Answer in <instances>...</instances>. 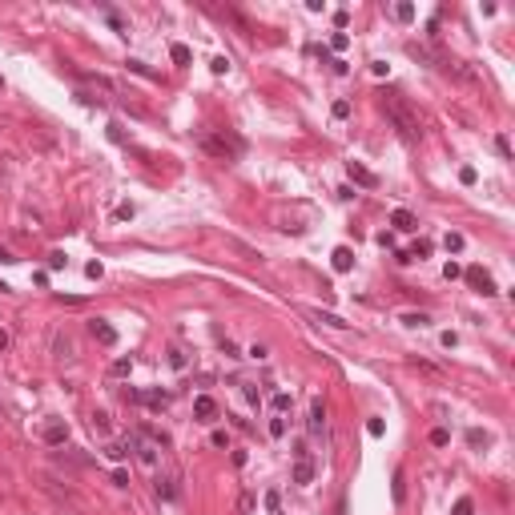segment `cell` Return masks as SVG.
I'll return each mask as SVG.
<instances>
[{
  "label": "cell",
  "instance_id": "cell-1",
  "mask_svg": "<svg viewBox=\"0 0 515 515\" xmlns=\"http://www.w3.org/2000/svg\"><path fill=\"white\" fill-rule=\"evenodd\" d=\"M379 101H383V113H387V121L399 129L406 141H419V137H423V121H419V113L410 109V101H406L402 93H395V89H383V93H379Z\"/></svg>",
  "mask_w": 515,
  "mask_h": 515
},
{
  "label": "cell",
  "instance_id": "cell-2",
  "mask_svg": "<svg viewBox=\"0 0 515 515\" xmlns=\"http://www.w3.org/2000/svg\"><path fill=\"white\" fill-rule=\"evenodd\" d=\"M463 278L471 282V290H479L483 298H487V294H495V282H491V274H487L483 266H471V270H463Z\"/></svg>",
  "mask_w": 515,
  "mask_h": 515
},
{
  "label": "cell",
  "instance_id": "cell-3",
  "mask_svg": "<svg viewBox=\"0 0 515 515\" xmlns=\"http://www.w3.org/2000/svg\"><path fill=\"white\" fill-rule=\"evenodd\" d=\"M346 173H350V181H354V185H362V189H379V177L366 169L362 161H346Z\"/></svg>",
  "mask_w": 515,
  "mask_h": 515
},
{
  "label": "cell",
  "instance_id": "cell-4",
  "mask_svg": "<svg viewBox=\"0 0 515 515\" xmlns=\"http://www.w3.org/2000/svg\"><path fill=\"white\" fill-rule=\"evenodd\" d=\"M193 419H197V423H214V419H218V402L210 399V395H197V399H193Z\"/></svg>",
  "mask_w": 515,
  "mask_h": 515
},
{
  "label": "cell",
  "instance_id": "cell-5",
  "mask_svg": "<svg viewBox=\"0 0 515 515\" xmlns=\"http://www.w3.org/2000/svg\"><path fill=\"white\" fill-rule=\"evenodd\" d=\"M129 399H133V402H145V406H153V410H165V406H169V391H149V395L129 391Z\"/></svg>",
  "mask_w": 515,
  "mask_h": 515
},
{
  "label": "cell",
  "instance_id": "cell-6",
  "mask_svg": "<svg viewBox=\"0 0 515 515\" xmlns=\"http://www.w3.org/2000/svg\"><path fill=\"white\" fill-rule=\"evenodd\" d=\"M41 435H45V443H49V447H60V443L68 439V427H64L60 419H53V423H49V427H45Z\"/></svg>",
  "mask_w": 515,
  "mask_h": 515
},
{
  "label": "cell",
  "instance_id": "cell-7",
  "mask_svg": "<svg viewBox=\"0 0 515 515\" xmlns=\"http://www.w3.org/2000/svg\"><path fill=\"white\" fill-rule=\"evenodd\" d=\"M93 338L101 346H117V330L105 322V318H93Z\"/></svg>",
  "mask_w": 515,
  "mask_h": 515
},
{
  "label": "cell",
  "instance_id": "cell-8",
  "mask_svg": "<svg viewBox=\"0 0 515 515\" xmlns=\"http://www.w3.org/2000/svg\"><path fill=\"white\" fill-rule=\"evenodd\" d=\"M294 483H298V487H310V483H314V463H310V459H298V463H294Z\"/></svg>",
  "mask_w": 515,
  "mask_h": 515
},
{
  "label": "cell",
  "instance_id": "cell-9",
  "mask_svg": "<svg viewBox=\"0 0 515 515\" xmlns=\"http://www.w3.org/2000/svg\"><path fill=\"white\" fill-rule=\"evenodd\" d=\"M322 427H326V402L314 399V402H310V431L322 435Z\"/></svg>",
  "mask_w": 515,
  "mask_h": 515
},
{
  "label": "cell",
  "instance_id": "cell-10",
  "mask_svg": "<svg viewBox=\"0 0 515 515\" xmlns=\"http://www.w3.org/2000/svg\"><path fill=\"white\" fill-rule=\"evenodd\" d=\"M391 226L402 229V233H410V229H419V218H415L410 210H395V214H391Z\"/></svg>",
  "mask_w": 515,
  "mask_h": 515
},
{
  "label": "cell",
  "instance_id": "cell-11",
  "mask_svg": "<svg viewBox=\"0 0 515 515\" xmlns=\"http://www.w3.org/2000/svg\"><path fill=\"white\" fill-rule=\"evenodd\" d=\"M157 495L161 499H177V475H157Z\"/></svg>",
  "mask_w": 515,
  "mask_h": 515
},
{
  "label": "cell",
  "instance_id": "cell-12",
  "mask_svg": "<svg viewBox=\"0 0 515 515\" xmlns=\"http://www.w3.org/2000/svg\"><path fill=\"white\" fill-rule=\"evenodd\" d=\"M330 262H334V270H338V274H346V270H350V266H354V254H350V250H346V246H338V250H334V254H330Z\"/></svg>",
  "mask_w": 515,
  "mask_h": 515
},
{
  "label": "cell",
  "instance_id": "cell-13",
  "mask_svg": "<svg viewBox=\"0 0 515 515\" xmlns=\"http://www.w3.org/2000/svg\"><path fill=\"white\" fill-rule=\"evenodd\" d=\"M391 495H395V503L406 499V475H402V467L395 471V483H391Z\"/></svg>",
  "mask_w": 515,
  "mask_h": 515
},
{
  "label": "cell",
  "instance_id": "cell-14",
  "mask_svg": "<svg viewBox=\"0 0 515 515\" xmlns=\"http://www.w3.org/2000/svg\"><path fill=\"white\" fill-rule=\"evenodd\" d=\"M318 322H326V326H334V330H346V322L338 318V314H330V310H310Z\"/></svg>",
  "mask_w": 515,
  "mask_h": 515
},
{
  "label": "cell",
  "instance_id": "cell-15",
  "mask_svg": "<svg viewBox=\"0 0 515 515\" xmlns=\"http://www.w3.org/2000/svg\"><path fill=\"white\" fill-rule=\"evenodd\" d=\"M169 57H173V64H189L193 53H189V45H169Z\"/></svg>",
  "mask_w": 515,
  "mask_h": 515
},
{
  "label": "cell",
  "instance_id": "cell-16",
  "mask_svg": "<svg viewBox=\"0 0 515 515\" xmlns=\"http://www.w3.org/2000/svg\"><path fill=\"white\" fill-rule=\"evenodd\" d=\"M169 366H173V370H185V366H189V358H185L181 346H173V350H169Z\"/></svg>",
  "mask_w": 515,
  "mask_h": 515
},
{
  "label": "cell",
  "instance_id": "cell-17",
  "mask_svg": "<svg viewBox=\"0 0 515 515\" xmlns=\"http://www.w3.org/2000/svg\"><path fill=\"white\" fill-rule=\"evenodd\" d=\"M427 254H431V242H415V246H410V250H406V258H410V262H415V258H419V262H423V258H427Z\"/></svg>",
  "mask_w": 515,
  "mask_h": 515
},
{
  "label": "cell",
  "instance_id": "cell-18",
  "mask_svg": "<svg viewBox=\"0 0 515 515\" xmlns=\"http://www.w3.org/2000/svg\"><path fill=\"white\" fill-rule=\"evenodd\" d=\"M105 455L113 459V463H121V459L129 455V443H109V447H105Z\"/></svg>",
  "mask_w": 515,
  "mask_h": 515
},
{
  "label": "cell",
  "instance_id": "cell-19",
  "mask_svg": "<svg viewBox=\"0 0 515 515\" xmlns=\"http://www.w3.org/2000/svg\"><path fill=\"white\" fill-rule=\"evenodd\" d=\"M129 370H133V358H117L113 362V379H129Z\"/></svg>",
  "mask_w": 515,
  "mask_h": 515
},
{
  "label": "cell",
  "instance_id": "cell-20",
  "mask_svg": "<svg viewBox=\"0 0 515 515\" xmlns=\"http://www.w3.org/2000/svg\"><path fill=\"white\" fill-rule=\"evenodd\" d=\"M431 443H435V447H447V443H451V431H447V427H435V431H431Z\"/></svg>",
  "mask_w": 515,
  "mask_h": 515
},
{
  "label": "cell",
  "instance_id": "cell-21",
  "mask_svg": "<svg viewBox=\"0 0 515 515\" xmlns=\"http://www.w3.org/2000/svg\"><path fill=\"white\" fill-rule=\"evenodd\" d=\"M467 443H471V447L479 451V447H487V435H483L479 427H471V431H467Z\"/></svg>",
  "mask_w": 515,
  "mask_h": 515
},
{
  "label": "cell",
  "instance_id": "cell-22",
  "mask_svg": "<svg viewBox=\"0 0 515 515\" xmlns=\"http://www.w3.org/2000/svg\"><path fill=\"white\" fill-rule=\"evenodd\" d=\"M290 402H294V399H290L286 391H278V395H274V399H270V406H274V410H278V415H282V410H290Z\"/></svg>",
  "mask_w": 515,
  "mask_h": 515
},
{
  "label": "cell",
  "instance_id": "cell-23",
  "mask_svg": "<svg viewBox=\"0 0 515 515\" xmlns=\"http://www.w3.org/2000/svg\"><path fill=\"white\" fill-rule=\"evenodd\" d=\"M129 73H137V77H149V81L157 77V73H153L149 64H141V60H129Z\"/></svg>",
  "mask_w": 515,
  "mask_h": 515
},
{
  "label": "cell",
  "instance_id": "cell-24",
  "mask_svg": "<svg viewBox=\"0 0 515 515\" xmlns=\"http://www.w3.org/2000/svg\"><path fill=\"white\" fill-rule=\"evenodd\" d=\"M270 435H274V439H282V435H286V419H282V415H274V419H270Z\"/></svg>",
  "mask_w": 515,
  "mask_h": 515
},
{
  "label": "cell",
  "instance_id": "cell-25",
  "mask_svg": "<svg viewBox=\"0 0 515 515\" xmlns=\"http://www.w3.org/2000/svg\"><path fill=\"white\" fill-rule=\"evenodd\" d=\"M443 246H447L451 254H459V250H463V233H447V237H443Z\"/></svg>",
  "mask_w": 515,
  "mask_h": 515
},
{
  "label": "cell",
  "instance_id": "cell-26",
  "mask_svg": "<svg viewBox=\"0 0 515 515\" xmlns=\"http://www.w3.org/2000/svg\"><path fill=\"white\" fill-rule=\"evenodd\" d=\"M330 113H334V121H346V117H350V101H334Z\"/></svg>",
  "mask_w": 515,
  "mask_h": 515
},
{
  "label": "cell",
  "instance_id": "cell-27",
  "mask_svg": "<svg viewBox=\"0 0 515 515\" xmlns=\"http://www.w3.org/2000/svg\"><path fill=\"white\" fill-rule=\"evenodd\" d=\"M395 16H399L402 24H406V20H415V4H399V8H395Z\"/></svg>",
  "mask_w": 515,
  "mask_h": 515
},
{
  "label": "cell",
  "instance_id": "cell-28",
  "mask_svg": "<svg viewBox=\"0 0 515 515\" xmlns=\"http://www.w3.org/2000/svg\"><path fill=\"white\" fill-rule=\"evenodd\" d=\"M346 45H350V37H346V32H334V37H330V49H334V53H342Z\"/></svg>",
  "mask_w": 515,
  "mask_h": 515
},
{
  "label": "cell",
  "instance_id": "cell-29",
  "mask_svg": "<svg viewBox=\"0 0 515 515\" xmlns=\"http://www.w3.org/2000/svg\"><path fill=\"white\" fill-rule=\"evenodd\" d=\"M210 68H214L218 77H226V73H229V60L226 57H214V60H210Z\"/></svg>",
  "mask_w": 515,
  "mask_h": 515
},
{
  "label": "cell",
  "instance_id": "cell-30",
  "mask_svg": "<svg viewBox=\"0 0 515 515\" xmlns=\"http://www.w3.org/2000/svg\"><path fill=\"white\" fill-rule=\"evenodd\" d=\"M455 515H475V503H471V499L463 495V499H459V503H455Z\"/></svg>",
  "mask_w": 515,
  "mask_h": 515
},
{
  "label": "cell",
  "instance_id": "cell-31",
  "mask_svg": "<svg viewBox=\"0 0 515 515\" xmlns=\"http://www.w3.org/2000/svg\"><path fill=\"white\" fill-rule=\"evenodd\" d=\"M402 322H406V326H427L431 318H427V314H402Z\"/></svg>",
  "mask_w": 515,
  "mask_h": 515
},
{
  "label": "cell",
  "instance_id": "cell-32",
  "mask_svg": "<svg viewBox=\"0 0 515 515\" xmlns=\"http://www.w3.org/2000/svg\"><path fill=\"white\" fill-rule=\"evenodd\" d=\"M93 431H101V435H109V415H93Z\"/></svg>",
  "mask_w": 515,
  "mask_h": 515
},
{
  "label": "cell",
  "instance_id": "cell-33",
  "mask_svg": "<svg viewBox=\"0 0 515 515\" xmlns=\"http://www.w3.org/2000/svg\"><path fill=\"white\" fill-rule=\"evenodd\" d=\"M459 274H463V270H459V262H447V266H443V278H447V282H455Z\"/></svg>",
  "mask_w": 515,
  "mask_h": 515
},
{
  "label": "cell",
  "instance_id": "cell-34",
  "mask_svg": "<svg viewBox=\"0 0 515 515\" xmlns=\"http://www.w3.org/2000/svg\"><path fill=\"white\" fill-rule=\"evenodd\" d=\"M133 214H137V210H133V205H129V201H121V205H117V218H121V222H129V218H133Z\"/></svg>",
  "mask_w": 515,
  "mask_h": 515
},
{
  "label": "cell",
  "instance_id": "cell-35",
  "mask_svg": "<svg viewBox=\"0 0 515 515\" xmlns=\"http://www.w3.org/2000/svg\"><path fill=\"white\" fill-rule=\"evenodd\" d=\"M210 443H214V447H229V435H226V431H214Z\"/></svg>",
  "mask_w": 515,
  "mask_h": 515
},
{
  "label": "cell",
  "instance_id": "cell-36",
  "mask_svg": "<svg viewBox=\"0 0 515 515\" xmlns=\"http://www.w3.org/2000/svg\"><path fill=\"white\" fill-rule=\"evenodd\" d=\"M459 181H463V185H475V169H471V165H463V169H459Z\"/></svg>",
  "mask_w": 515,
  "mask_h": 515
},
{
  "label": "cell",
  "instance_id": "cell-37",
  "mask_svg": "<svg viewBox=\"0 0 515 515\" xmlns=\"http://www.w3.org/2000/svg\"><path fill=\"white\" fill-rule=\"evenodd\" d=\"M242 395H246V402H254V406L262 402V395H258V387H250V383H246V391H242Z\"/></svg>",
  "mask_w": 515,
  "mask_h": 515
},
{
  "label": "cell",
  "instance_id": "cell-38",
  "mask_svg": "<svg viewBox=\"0 0 515 515\" xmlns=\"http://www.w3.org/2000/svg\"><path fill=\"white\" fill-rule=\"evenodd\" d=\"M60 266H64V254L53 250V254H49V270H60Z\"/></svg>",
  "mask_w": 515,
  "mask_h": 515
},
{
  "label": "cell",
  "instance_id": "cell-39",
  "mask_svg": "<svg viewBox=\"0 0 515 515\" xmlns=\"http://www.w3.org/2000/svg\"><path fill=\"white\" fill-rule=\"evenodd\" d=\"M495 149H499L503 157H511V141H507V137H495Z\"/></svg>",
  "mask_w": 515,
  "mask_h": 515
},
{
  "label": "cell",
  "instance_id": "cell-40",
  "mask_svg": "<svg viewBox=\"0 0 515 515\" xmlns=\"http://www.w3.org/2000/svg\"><path fill=\"white\" fill-rule=\"evenodd\" d=\"M85 274H89V278H101V274H105V266H101V262H89V266H85Z\"/></svg>",
  "mask_w": 515,
  "mask_h": 515
},
{
  "label": "cell",
  "instance_id": "cell-41",
  "mask_svg": "<svg viewBox=\"0 0 515 515\" xmlns=\"http://www.w3.org/2000/svg\"><path fill=\"white\" fill-rule=\"evenodd\" d=\"M366 431H370V435H374V439H379V435H383V431H387V427H383V419H370V423H366Z\"/></svg>",
  "mask_w": 515,
  "mask_h": 515
},
{
  "label": "cell",
  "instance_id": "cell-42",
  "mask_svg": "<svg viewBox=\"0 0 515 515\" xmlns=\"http://www.w3.org/2000/svg\"><path fill=\"white\" fill-rule=\"evenodd\" d=\"M246 354H250V358H266L270 350H266V346H262V342H254V346H250V350H246Z\"/></svg>",
  "mask_w": 515,
  "mask_h": 515
},
{
  "label": "cell",
  "instance_id": "cell-43",
  "mask_svg": "<svg viewBox=\"0 0 515 515\" xmlns=\"http://www.w3.org/2000/svg\"><path fill=\"white\" fill-rule=\"evenodd\" d=\"M109 137H113L117 145H125V133H121V125H109Z\"/></svg>",
  "mask_w": 515,
  "mask_h": 515
},
{
  "label": "cell",
  "instance_id": "cell-44",
  "mask_svg": "<svg viewBox=\"0 0 515 515\" xmlns=\"http://www.w3.org/2000/svg\"><path fill=\"white\" fill-rule=\"evenodd\" d=\"M113 487H129V475L125 471H113Z\"/></svg>",
  "mask_w": 515,
  "mask_h": 515
},
{
  "label": "cell",
  "instance_id": "cell-45",
  "mask_svg": "<svg viewBox=\"0 0 515 515\" xmlns=\"http://www.w3.org/2000/svg\"><path fill=\"white\" fill-rule=\"evenodd\" d=\"M346 20H350V12H346V8H338V12H334V24H338V28H346Z\"/></svg>",
  "mask_w": 515,
  "mask_h": 515
},
{
  "label": "cell",
  "instance_id": "cell-46",
  "mask_svg": "<svg viewBox=\"0 0 515 515\" xmlns=\"http://www.w3.org/2000/svg\"><path fill=\"white\" fill-rule=\"evenodd\" d=\"M222 350H226V354H229V358H242V354H237V346H233V342H229V338H222Z\"/></svg>",
  "mask_w": 515,
  "mask_h": 515
},
{
  "label": "cell",
  "instance_id": "cell-47",
  "mask_svg": "<svg viewBox=\"0 0 515 515\" xmlns=\"http://www.w3.org/2000/svg\"><path fill=\"white\" fill-rule=\"evenodd\" d=\"M0 262H16V258H12V254H8L4 246H0Z\"/></svg>",
  "mask_w": 515,
  "mask_h": 515
},
{
  "label": "cell",
  "instance_id": "cell-48",
  "mask_svg": "<svg viewBox=\"0 0 515 515\" xmlns=\"http://www.w3.org/2000/svg\"><path fill=\"white\" fill-rule=\"evenodd\" d=\"M0 350H8V330H0Z\"/></svg>",
  "mask_w": 515,
  "mask_h": 515
}]
</instances>
